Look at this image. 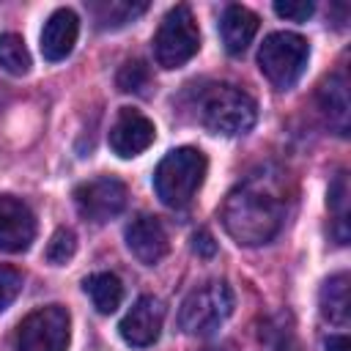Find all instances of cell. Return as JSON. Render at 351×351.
I'll return each mask as SVG.
<instances>
[{
    "label": "cell",
    "instance_id": "1",
    "mask_svg": "<svg viewBox=\"0 0 351 351\" xmlns=\"http://www.w3.org/2000/svg\"><path fill=\"white\" fill-rule=\"evenodd\" d=\"M219 217L233 241L258 247L280 233L285 222V200L271 178L250 176L244 184L228 192Z\"/></svg>",
    "mask_w": 351,
    "mask_h": 351
},
{
    "label": "cell",
    "instance_id": "2",
    "mask_svg": "<svg viewBox=\"0 0 351 351\" xmlns=\"http://www.w3.org/2000/svg\"><path fill=\"white\" fill-rule=\"evenodd\" d=\"M208 170V159L200 148L184 145V148H173L154 173V189L159 195V200L170 208H184L192 203V197L197 195V189L203 186Z\"/></svg>",
    "mask_w": 351,
    "mask_h": 351
},
{
    "label": "cell",
    "instance_id": "3",
    "mask_svg": "<svg viewBox=\"0 0 351 351\" xmlns=\"http://www.w3.org/2000/svg\"><path fill=\"white\" fill-rule=\"evenodd\" d=\"M255 115L258 110L252 96L228 82L211 85L200 99V118L206 129H211L214 134H225V137L244 134L252 129Z\"/></svg>",
    "mask_w": 351,
    "mask_h": 351
},
{
    "label": "cell",
    "instance_id": "4",
    "mask_svg": "<svg viewBox=\"0 0 351 351\" xmlns=\"http://www.w3.org/2000/svg\"><path fill=\"white\" fill-rule=\"evenodd\" d=\"M233 313V293L222 280H211L189 291L178 310V326L189 337L214 335Z\"/></svg>",
    "mask_w": 351,
    "mask_h": 351
},
{
    "label": "cell",
    "instance_id": "5",
    "mask_svg": "<svg viewBox=\"0 0 351 351\" xmlns=\"http://www.w3.org/2000/svg\"><path fill=\"white\" fill-rule=\"evenodd\" d=\"M307 58H310V44L299 33H288V30L269 33L258 49V66L263 77L280 90L291 88L302 77Z\"/></svg>",
    "mask_w": 351,
    "mask_h": 351
},
{
    "label": "cell",
    "instance_id": "6",
    "mask_svg": "<svg viewBox=\"0 0 351 351\" xmlns=\"http://www.w3.org/2000/svg\"><path fill=\"white\" fill-rule=\"evenodd\" d=\"M200 49V30L189 5H176L165 14L154 36V58L162 69H181Z\"/></svg>",
    "mask_w": 351,
    "mask_h": 351
},
{
    "label": "cell",
    "instance_id": "7",
    "mask_svg": "<svg viewBox=\"0 0 351 351\" xmlns=\"http://www.w3.org/2000/svg\"><path fill=\"white\" fill-rule=\"evenodd\" d=\"M71 337V315L60 304L33 310L16 326V351H66Z\"/></svg>",
    "mask_w": 351,
    "mask_h": 351
},
{
    "label": "cell",
    "instance_id": "8",
    "mask_svg": "<svg viewBox=\"0 0 351 351\" xmlns=\"http://www.w3.org/2000/svg\"><path fill=\"white\" fill-rule=\"evenodd\" d=\"M126 197L129 195H126L123 181H118L112 176H99V178L82 181L74 189V203H77L80 217H85L96 225L118 217L126 206Z\"/></svg>",
    "mask_w": 351,
    "mask_h": 351
},
{
    "label": "cell",
    "instance_id": "9",
    "mask_svg": "<svg viewBox=\"0 0 351 351\" xmlns=\"http://www.w3.org/2000/svg\"><path fill=\"white\" fill-rule=\"evenodd\" d=\"M162 321H165V304L156 296H140L129 307V313L121 318L118 329L129 346L145 348V346H154L159 340Z\"/></svg>",
    "mask_w": 351,
    "mask_h": 351
},
{
    "label": "cell",
    "instance_id": "10",
    "mask_svg": "<svg viewBox=\"0 0 351 351\" xmlns=\"http://www.w3.org/2000/svg\"><path fill=\"white\" fill-rule=\"evenodd\" d=\"M36 236V217L25 200L0 195V250L25 252Z\"/></svg>",
    "mask_w": 351,
    "mask_h": 351
},
{
    "label": "cell",
    "instance_id": "11",
    "mask_svg": "<svg viewBox=\"0 0 351 351\" xmlns=\"http://www.w3.org/2000/svg\"><path fill=\"white\" fill-rule=\"evenodd\" d=\"M156 137V129H154V121L145 118L140 110H132V107H123L110 129V148L129 159V156H137L143 154Z\"/></svg>",
    "mask_w": 351,
    "mask_h": 351
},
{
    "label": "cell",
    "instance_id": "12",
    "mask_svg": "<svg viewBox=\"0 0 351 351\" xmlns=\"http://www.w3.org/2000/svg\"><path fill=\"white\" fill-rule=\"evenodd\" d=\"M123 236H126L129 252L145 266H154L167 255V233H165L162 222L151 214H137L126 225Z\"/></svg>",
    "mask_w": 351,
    "mask_h": 351
},
{
    "label": "cell",
    "instance_id": "13",
    "mask_svg": "<svg viewBox=\"0 0 351 351\" xmlns=\"http://www.w3.org/2000/svg\"><path fill=\"white\" fill-rule=\"evenodd\" d=\"M77 33H80V19L71 8H58L41 30V55L52 63L63 60L71 55L74 44H77Z\"/></svg>",
    "mask_w": 351,
    "mask_h": 351
},
{
    "label": "cell",
    "instance_id": "14",
    "mask_svg": "<svg viewBox=\"0 0 351 351\" xmlns=\"http://www.w3.org/2000/svg\"><path fill=\"white\" fill-rule=\"evenodd\" d=\"M258 33V16L244 5H228L219 19V36L230 55H241Z\"/></svg>",
    "mask_w": 351,
    "mask_h": 351
},
{
    "label": "cell",
    "instance_id": "15",
    "mask_svg": "<svg viewBox=\"0 0 351 351\" xmlns=\"http://www.w3.org/2000/svg\"><path fill=\"white\" fill-rule=\"evenodd\" d=\"M318 101L326 123L337 134H348V85L343 74H332L329 80H324L318 90Z\"/></svg>",
    "mask_w": 351,
    "mask_h": 351
},
{
    "label": "cell",
    "instance_id": "16",
    "mask_svg": "<svg viewBox=\"0 0 351 351\" xmlns=\"http://www.w3.org/2000/svg\"><path fill=\"white\" fill-rule=\"evenodd\" d=\"M318 307H321V315L329 321V324H348V274L346 271H337L332 274L321 291H318Z\"/></svg>",
    "mask_w": 351,
    "mask_h": 351
},
{
    "label": "cell",
    "instance_id": "17",
    "mask_svg": "<svg viewBox=\"0 0 351 351\" xmlns=\"http://www.w3.org/2000/svg\"><path fill=\"white\" fill-rule=\"evenodd\" d=\"M85 293L90 296L93 307L101 313V315H110L121 307V299H123V285L121 280L112 274V271H96L90 277H85L82 282Z\"/></svg>",
    "mask_w": 351,
    "mask_h": 351
},
{
    "label": "cell",
    "instance_id": "18",
    "mask_svg": "<svg viewBox=\"0 0 351 351\" xmlns=\"http://www.w3.org/2000/svg\"><path fill=\"white\" fill-rule=\"evenodd\" d=\"M148 5L145 3H126V0H110V3H96L93 16L99 27H123L134 16H140Z\"/></svg>",
    "mask_w": 351,
    "mask_h": 351
},
{
    "label": "cell",
    "instance_id": "19",
    "mask_svg": "<svg viewBox=\"0 0 351 351\" xmlns=\"http://www.w3.org/2000/svg\"><path fill=\"white\" fill-rule=\"evenodd\" d=\"M0 66L14 77H22L30 71V52H27L22 36H16V33L0 36Z\"/></svg>",
    "mask_w": 351,
    "mask_h": 351
},
{
    "label": "cell",
    "instance_id": "20",
    "mask_svg": "<svg viewBox=\"0 0 351 351\" xmlns=\"http://www.w3.org/2000/svg\"><path fill=\"white\" fill-rule=\"evenodd\" d=\"M329 208L335 211L337 241L346 244L348 241V178H346V173H340L335 178V184L329 186Z\"/></svg>",
    "mask_w": 351,
    "mask_h": 351
},
{
    "label": "cell",
    "instance_id": "21",
    "mask_svg": "<svg viewBox=\"0 0 351 351\" xmlns=\"http://www.w3.org/2000/svg\"><path fill=\"white\" fill-rule=\"evenodd\" d=\"M74 252H77V236H74V230H69V228L55 230V236L47 244V261L55 263V266H63L66 261L74 258Z\"/></svg>",
    "mask_w": 351,
    "mask_h": 351
},
{
    "label": "cell",
    "instance_id": "22",
    "mask_svg": "<svg viewBox=\"0 0 351 351\" xmlns=\"http://www.w3.org/2000/svg\"><path fill=\"white\" fill-rule=\"evenodd\" d=\"M118 88L123 93H143L148 88V69L143 60H129L118 71Z\"/></svg>",
    "mask_w": 351,
    "mask_h": 351
},
{
    "label": "cell",
    "instance_id": "23",
    "mask_svg": "<svg viewBox=\"0 0 351 351\" xmlns=\"http://www.w3.org/2000/svg\"><path fill=\"white\" fill-rule=\"evenodd\" d=\"M22 291V274L14 266H0V313L19 296Z\"/></svg>",
    "mask_w": 351,
    "mask_h": 351
},
{
    "label": "cell",
    "instance_id": "24",
    "mask_svg": "<svg viewBox=\"0 0 351 351\" xmlns=\"http://www.w3.org/2000/svg\"><path fill=\"white\" fill-rule=\"evenodd\" d=\"M313 11H315V5L310 0H285V3L280 0V3H274V14L282 16V19H291V22H304V19L313 16Z\"/></svg>",
    "mask_w": 351,
    "mask_h": 351
},
{
    "label": "cell",
    "instance_id": "25",
    "mask_svg": "<svg viewBox=\"0 0 351 351\" xmlns=\"http://www.w3.org/2000/svg\"><path fill=\"white\" fill-rule=\"evenodd\" d=\"M192 250H195L200 258H211V255L217 252V244H214V239H211L208 230H197V233L192 236Z\"/></svg>",
    "mask_w": 351,
    "mask_h": 351
},
{
    "label": "cell",
    "instance_id": "26",
    "mask_svg": "<svg viewBox=\"0 0 351 351\" xmlns=\"http://www.w3.org/2000/svg\"><path fill=\"white\" fill-rule=\"evenodd\" d=\"M326 351H351L348 337H346V335H335V337H329V340H326Z\"/></svg>",
    "mask_w": 351,
    "mask_h": 351
}]
</instances>
